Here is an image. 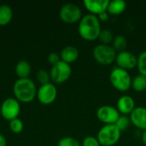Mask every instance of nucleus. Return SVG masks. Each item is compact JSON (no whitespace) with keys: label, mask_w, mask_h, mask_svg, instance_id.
I'll return each instance as SVG.
<instances>
[{"label":"nucleus","mask_w":146,"mask_h":146,"mask_svg":"<svg viewBox=\"0 0 146 146\" xmlns=\"http://www.w3.org/2000/svg\"><path fill=\"white\" fill-rule=\"evenodd\" d=\"M101 22L98 16L87 14L84 15L78 26V33L80 36L86 41H94L98 39L101 33Z\"/></svg>","instance_id":"1"},{"label":"nucleus","mask_w":146,"mask_h":146,"mask_svg":"<svg viewBox=\"0 0 146 146\" xmlns=\"http://www.w3.org/2000/svg\"><path fill=\"white\" fill-rule=\"evenodd\" d=\"M37 87L35 83L30 79H18L13 86L15 98L20 103H31L37 97Z\"/></svg>","instance_id":"2"},{"label":"nucleus","mask_w":146,"mask_h":146,"mask_svg":"<svg viewBox=\"0 0 146 146\" xmlns=\"http://www.w3.org/2000/svg\"><path fill=\"white\" fill-rule=\"evenodd\" d=\"M110 81L115 90L121 92H127L132 86V78L128 71L118 67H115L111 70Z\"/></svg>","instance_id":"3"},{"label":"nucleus","mask_w":146,"mask_h":146,"mask_svg":"<svg viewBox=\"0 0 146 146\" xmlns=\"http://www.w3.org/2000/svg\"><path fill=\"white\" fill-rule=\"evenodd\" d=\"M121 132L115 125H104L98 133L97 139L101 146H115L121 139Z\"/></svg>","instance_id":"4"},{"label":"nucleus","mask_w":146,"mask_h":146,"mask_svg":"<svg viewBox=\"0 0 146 146\" xmlns=\"http://www.w3.org/2000/svg\"><path fill=\"white\" fill-rule=\"evenodd\" d=\"M94 60L100 65L107 66L113 63L115 61L116 51L114 50L112 45L98 44L94 47L92 51Z\"/></svg>","instance_id":"5"},{"label":"nucleus","mask_w":146,"mask_h":146,"mask_svg":"<svg viewBox=\"0 0 146 146\" xmlns=\"http://www.w3.org/2000/svg\"><path fill=\"white\" fill-rule=\"evenodd\" d=\"M60 19L67 24L80 22L82 16L81 9L74 3H66L62 6L59 11Z\"/></svg>","instance_id":"6"},{"label":"nucleus","mask_w":146,"mask_h":146,"mask_svg":"<svg viewBox=\"0 0 146 146\" xmlns=\"http://www.w3.org/2000/svg\"><path fill=\"white\" fill-rule=\"evenodd\" d=\"M50 74L53 84H62L70 78L72 68L69 64L60 61L58 63L51 67Z\"/></svg>","instance_id":"7"},{"label":"nucleus","mask_w":146,"mask_h":146,"mask_svg":"<svg viewBox=\"0 0 146 146\" xmlns=\"http://www.w3.org/2000/svg\"><path fill=\"white\" fill-rule=\"evenodd\" d=\"M0 112L3 118L9 121L18 118L21 113L20 102L15 98H6L1 104Z\"/></svg>","instance_id":"8"},{"label":"nucleus","mask_w":146,"mask_h":146,"mask_svg":"<svg viewBox=\"0 0 146 146\" xmlns=\"http://www.w3.org/2000/svg\"><path fill=\"white\" fill-rule=\"evenodd\" d=\"M38 102L43 105H50L55 102L57 98V89L53 83L42 85L37 91Z\"/></svg>","instance_id":"9"},{"label":"nucleus","mask_w":146,"mask_h":146,"mask_svg":"<svg viewBox=\"0 0 146 146\" xmlns=\"http://www.w3.org/2000/svg\"><path fill=\"white\" fill-rule=\"evenodd\" d=\"M96 115L98 121L104 125H113L115 124L121 115L116 108L110 105H104L98 109Z\"/></svg>","instance_id":"10"},{"label":"nucleus","mask_w":146,"mask_h":146,"mask_svg":"<svg viewBox=\"0 0 146 146\" xmlns=\"http://www.w3.org/2000/svg\"><path fill=\"white\" fill-rule=\"evenodd\" d=\"M115 62L118 68L128 71L137 67V56L131 51L123 50L117 53Z\"/></svg>","instance_id":"11"},{"label":"nucleus","mask_w":146,"mask_h":146,"mask_svg":"<svg viewBox=\"0 0 146 146\" xmlns=\"http://www.w3.org/2000/svg\"><path fill=\"white\" fill-rule=\"evenodd\" d=\"M132 124L139 130H146V108L136 107L129 115Z\"/></svg>","instance_id":"12"},{"label":"nucleus","mask_w":146,"mask_h":146,"mask_svg":"<svg viewBox=\"0 0 146 146\" xmlns=\"http://www.w3.org/2000/svg\"><path fill=\"white\" fill-rule=\"evenodd\" d=\"M109 0H85L83 2L86 10L96 16L103 12L107 11Z\"/></svg>","instance_id":"13"},{"label":"nucleus","mask_w":146,"mask_h":146,"mask_svg":"<svg viewBox=\"0 0 146 146\" xmlns=\"http://www.w3.org/2000/svg\"><path fill=\"white\" fill-rule=\"evenodd\" d=\"M136 108L134 99L128 95L121 96L119 98L116 103V109L119 111L120 115H130V114Z\"/></svg>","instance_id":"14"},{"label":"nucleus","mask_w":146,"mask_h":146,"mask_svg":"<svg viewBox=\"0 0 146 146\" xmlns=\"http://www.w3.org/2000/svg\"><path fill=\"white\" fill-rule=\"evenodd\" d=\"M79 55H80V52L76 47L73 45H68V46L64 47L60 53L61 61L70 65L71 63H74V62H76V60L79 58Z\"/></svg>","instance_id":"15"},{"label":"nucleus","mask_w":146,"mask_h":146,"mask_svg":"<svg viewBox=\"0 0 146 146\" xmlns=\"http://www.w3.org/2000/svg\"><path fill=\"white\" fill-rule=\"evenodd\" d=\"M127 9V3L122 0H114L110 1L107 8V12L110 15H120Z\"/></svg>","instance_id":"16"},{"label":"nucleus","mask_w":146,"mask_h":146,"mask_svg":"<svg viewBox=\"0 0 146 146\" xmlns=\"http://www.w3.org/2000/svg\"><path fill=\"white\" fill-rule=\"evenodd\" d=\"M31 72H32V67L27 61L21 60L17 62L15 66V74L19 79L29 78Z\"/></svg>","instance_id":"17"},{"label":"nucleus","mask_w":146,"mask_h":146,"mask_svg":"<svg viewBox=\"0 0 146 146\" xmlns=\"http://www.w3.org/2000/svg\"><path fill=\"white\" fill-rule=\"evenodd\" d=\"M13 18V10L8 4L0 5V26L8 25Z\"/></svg>","instance_id":"18"},{"label":"nucleus","mask_w":146,"mask_h":146,"mask_svg":"<svg viewBox=\"0 0 146 146\" xmlns=\"http://www.w3.org/2000/svg\"><path fill=\"white\" fill-rule=\"evenodd\" d=\"M131 87L137 92H142L146 90V77L139 74L132 80Z\"/></svg>","instance_id":"19"},{"label":"nucleus","mask_w":146,"mask_h":146,"mask_svg":"<svg viewBox=\"0 0 146 146\" xmlns=\"http://www.w3.org/2000/svg\"><path fill=\"white\" fill-rule=\"evenodd\" d=\"M127 41L126 37H124L123 35H117L115 37L113 40L112 47L116 51V53H119L123 50H126L125 49L127 47Z\"/></svg>","instance_id":"20"},{"label":"nucleus","mask_w":146,"mask_h":146,"mask_svg":"<svg viewBox=\"0 0 146 146\" xmlns=\"http://www.w3.org/2000/svg\"><path fill=\"white\" fill-rule=\"evenodd\" d=\"M114 38H115L114 33H112V31L108 29L102 30L98 37V39L100 40L101 44L106 45H110V44L113 43Z\"/></svg>","instance_id":"21"},{"label":"nucleus","mask_w":146,"mask_h":146,"mask_svg":"<svg viewBox=\"0 0 146 146\" xmlns=\"http://www.w3.org/2000/svg\"><path fill=\"white\" fill-rule=\"evenodd\" d=\"M139 74L146 77V50L141 52L137 56V67Z\"/></svg>","instance_id":"22"},{"label":"nucleus","mask_w":146,"mask_h":146,"mask_svg":"<svg viewBox=\"0 0 146 146\" xmlns=\"http://www.w3.org/2000/svg\"><path fill=\"white\" fill-rule=\"evenodd\" d=\"M131 124H132V122H131L130 117L128 115H121L115 125L122 133V132L127 131L129 128V127H130Z\"/></svg>","instance_id":"23"},{"label":"nucleus","mask_w":146,"mask_h":146,"mask_svg":"<svg viewBox=\"0 0 146 146\" xmlns=\"http://www.w3.org/2000/svg\"><path fill=\"white\" fill-rule=\"evenodd\" d=\"M36 78H37L38 82L39 84H41V86L50 83V81H51L50 72H48L45 69H39L36 74Z\"/></svg>","instance_id":"24"},{"label":"nucleus","mask_w":146,"mask_h":146,"mask_svg":"<svg viewBox=\"0 0 146 146\" xmlns=\"http://www.w3.org/2000/svg\"><path fill=\"white\" fill-rule=\"evenodd\" d=\"M9 129L13 133L15 134L21 133L24 129V124L22 121L20 120L19 118L14 119L9 121Z\"/></svg>","instance_id":"25"},{"label":"nucleus","mask_w":146,"mask_h":146,"mask_svg":"<svg viewBox=\"0 0 146 146\" xmlns=\"http://www.w3.org/2000/svg\"><path fill=\"white\" fill-rule=\"evenodd\" d=\"M57 146H80V144L73 137H64L58 141Z\"/></svg>","instance_id":"26"},{"label":"nucleus","mask_w":146,"mask_h":146,"mask_svg":"<svg viewBox=\"0 0 146 146\" xmlns=\"http://www.w3.org/2000/svg\"><path fill=\"white\" fill-rule=\"evenodd\" d=\"M82 146H101V145L97 137L86 136L82 141Z\"/></svg>","instance_id":"27"},{"label":"nucleus","mask_w":146,"mask_h":146,"mask_svg":"<svg viewBox=\"0 0 146 146\" xmlns=\"http://www.w3.org/2000/svg\"><path fill=\"white\" fill-rule=\"evenodd\" d=\"M47 59H48L49 63L51 64V66H54L61 61V56L59 54H57L56 52H50L49 54Z\"/></svg>","instance_id":"28"},{"label":"nucleus","mask_w":146,"mask_h":146,"mask_svg":"<svg viewBox=\"0 0 146 146\" xmlns=\"http://www.w3.org/2000/svg\"><path fill=\"white\" fill-rule=\"evenodd\" d=\"M98 18L100 22H105L110 19V15H109V13L107 11H105V12H103L100 15H98Z\"/></svg>","instance_id":"29"},{"label":"nucleus","mask_w":146,"mask_h":146,"mask_svg":"<svg viewBox=\"0 0 146 146\" xmlns=\"http://www.w3.org/2000/svg\"><path fill=\"white\" fill-rule=\"evenodd\" d=\"M7 145V141L5 137L0 133V146H6Z\"/></svg>","instance_id":"30"},{"label":"nucleus","mask_w":146,"mask_h":146,"mask_svg":"<svg viewBox=\"0 0 146 146\" xmlns=\"http://www.w3.org/2000/svg\"><path fill=\"white\" fill-rule=\"evenodd\" d=\"M142 142H143L144 145L146 146V130L144 131L142 133Z\"/></svg>","instance_id":"31"}]
</instances>
